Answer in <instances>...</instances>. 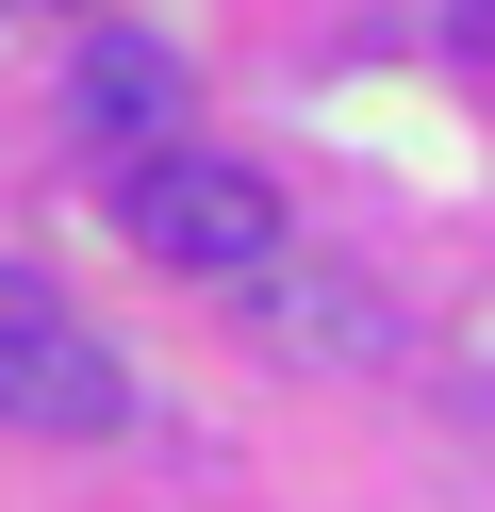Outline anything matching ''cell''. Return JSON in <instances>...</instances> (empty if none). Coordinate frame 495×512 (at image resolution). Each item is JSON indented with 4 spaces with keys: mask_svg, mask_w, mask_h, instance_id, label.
Wrapping results in <instances>:
<instances>
[{
    "mask_svg": "<svg viewBox=\"0 0 495 512\" xmlns=\"http://www.w3.org/2000/svg\"><path fill=\"white\" fill-rule=\"evenodd\" d=\"M0 430H50V446L132 430V364H116L33 265H0Z\"/></svg>",
    "mask_w": 495,
    "mask_h": 512,
    "instance_id": "cell-2",
    "label": "cell"
},
{
    "mask_svg": "<svg viewBox=\"0 0 495 512\" xmlns=\"http://www.w3.org/2000/svg\"><path fill=\"white\" fill-rule=\"evenodd\" d=\"M66 116H83L99 149H165V116H182V50H165V34H83Z\"/></svg>",
    "mask_w": 495,
    "mask_h": 512,
    "instance_id": "cell-3",
    "label": "cell"
},
{
    "mask_svg": "<svg viewBox=\"0 0 495 512\" xmlns=\"http://www.w3.org/2000/svg\"><path fill=\"white\" fill-rule=\"evenodd\" d=\"M116 232L149 248V265H182V281H264V265L297 248V215H281V182H264V166H215V149H132Z\"/></svg>",
    "mask_w": 495,
    "mask_h": 512,
    "instance_id": "cell-1",
    "label": "cell"
}]
</instances>
